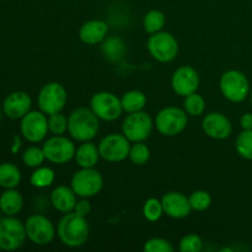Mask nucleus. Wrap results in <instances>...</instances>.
I'll return each instance as SVG.
<instances>
[{
  "instance_id": "nucleus-9",
  "label": "nucleus",
  "mask_w": 252,
  "mask_h": 252,
  "mask_svg": "<svg viewBox=\"0 0 252 252\" xmlns=\"http://www.w3.org/2000/svg\"><path fill=\"white\" fill-rule=\"evenodd\" d=\"M90 108L98 120L107 122L116 121L123 112L121 98L110 91H98L94 94L90 100Z\"/></svg>"
},
{
  "instance_id": "nucleus-2",
  "label": "nucleus",
  "mask_w": 252,
  "mask_h": 252,
  "mask_svg": "<svg viewBox=\"0 0 252 252\" xmlns=\"http://www.w3.org/2000/svg\"><path fill=\"white\" fill-rule=\"evenodd\" d=\"M100 129V120L88 107L74 110L68 117V132L78 142H91Z\"/></svg>"
},
{
  "instance_id": "nucleus-16",
  "label": "nucleus",
  "mask_w": 252,
  "mask_h": 252,
  "mask_svg": "<svg viewBox=\"0 0 252 252\" xmlns=\"http://www.w3.org/2000/svg\"><path fill=\"white\" fill-rule=\"evenodd\" d=\"M202 129L207 137L212 139L223 140L230 137L233 125L225 115L220 112H211L204 116L202 121Z\"/></svg>"
},
{
  "instance_id": "nucleus-30",
  "label": "nucleus",
  "mask_w": 252,
  "mask_h": 252,
  "mask_svg": "<svg viewBox=\"0 0 252 252\" xmlns=\"http://www.w3.org/2000/svg\"><path fill=\"white\" fill-rule=\"evenodd\" d=\"M162 214H164V208H162L161 199L149 198L145 201L143 206V216L147 220L155 223L161 218Z\"/></svg>"
},
{
  "instance_id": "nucleus-40",
  "label": "nucleus",
  "mask_w": 252,
  "mask_h": 252,
  "mask_svg": "<svg viewBox=\"0 0 252 252\" xmlns=\"http://www.w3.org/2000/svg\"><path fill=\"white\" fill-rule=\"evenodd\" d=\"M251 105H252V94H251Z\"/></svg>"
},
{
  "instance_id": "nucleus-32",
  "label": "nucleus",
  "mask_w": 252,
  "mask_h": 252,
  "mask_svg": "<svg viewBox=\"0 0 252 252\" xmlns=\"http://www.w3.org/2000/svg\"><path fill=\"white\" fill-rule=\"evenodd\" d=\"M46 160V155L42 148L38 147H30L22 154V161L26 166L32 167V169H36L39 167L43 161Z\"/></svg>"
},
{
  "instance_id": "nucleus-19",
  "label": "nucleus",
  "mask_w": 252,
  "mask_h": 252,
  "mask_svg": "<svg viewBox=\"0 0 252 252\" xmlns=\"http://www.w3.org/2000/svg\"><path fill=\"white\" fill-rule=\"evenodd\" d=\"M108 26L103 20H89L81 25L79 30V38L88 46H95L101 43L107 37Z\"/></svg>"
},
{
  "instance_id": "nucleus-22",
  "label": "nucleus",
  "mask_w": 252,
  "mask_h": 252,
  "mask_svg": "<svg viewBox=\"0 0 252 252\" xmlns=\"http://www.w3.org/2000/svg\"><path fill=\"white\" fill-rule=\"evenodd\" d=\"M76 164L80 167H95L100 160V152L91 142H84L75 152Z\"/></svg>"
},
{
  "instance_id": "nucleus-38",
  "label": "nucleus",
  "mask_w": 252,
  "mask_h": 252,
  "mask_svg": "<svg viewBox=\"0 0 252 252\" xmlns=\"http://www.w3.org/2000/svg\"><path fill=\"white\" fill-rule=\"evenodd\" d=\"M240 126L244 130L252 129V113H245L240 118Z\"/></svg>"
},
{
  "instance_id": "nucleus-33",
  "label": "nucleus",
  "mask_w": 252,
  "mask_h": 252,
  "mask_svg": "<svg viewBox=\"0 0 252 252\" xmlns=\"http://www.w3.org/2000/svg\"><path fill=\"white\" fill-rule=\"evenodd\" d=\"M130 161L134 165H144L147 164L148 160L150 159V149L145 144H143V142L134 143L133 145H130L129 155H128Z\"/></svg>"
},
{
  "instance_id": "nucleus-5",
  "label": "nucleus",
  "mask_w": 252,
  "mask_h": 252,
  "mask_svg": "<svg viewBox=\"0 0 252 252\" xmlns=\"http://www.w3.org/2000/svg\"><path fill=\"white\" fill-rule=\"evenodd\" d=\"M70 187L80 198H91L102 189L103 177L94 167H81L71 177Z\"/></svg>"
},
{
  "instance_id": "nucleus-39",
  "label": "nucleus",
  "mask_w": 252,
  "mask_h": 252,
  "mask_svg": "<svg viewBox=\"0 0 252 252\" xmlns=\"http://www.w3.org/2000/svg\"><path fill=\"white\" fill-rule=\"evenodd\" d=\"M0 122H1V110H0Z\"/></svg>"
},
{
  "instance_id": "nucleus-37",
  "label": "nucleus",
  "mask_w": 252,
  "mask_h": 252,
  "mask_svg": "<svg viewBox=\"0 0 252 252\" xmlns=\"http://www.w3.org/2000/svg\"><path fill=\"white\" fill-rule=\"evenodd\" d=\"M78 216L81 217H88L91 212V204L88 201V198H83L80 201H76L75 207H74V211Z\"/></svg>"
},
{
  "instance_id": "nucleus-18",
  "label": "nucleus",
  "mask_w": 252,
  "mask_h": 252,
  "mask_svg": "<svg viewBox=\"0 0 252 252\" xmlns=\"http://www.w3.org/2000/svg\"><path fill=\"white\" fill-rule=\"evenodd\" d=\"M32 100L25 91H14L6 96L2 103V111L6 117L19 120L31 111Z\"/></svg>"
},
{
  "instance_id": "nucleus-1",
  "label": "nucleus",
  "mask_w": 252,
  "mask_h": 252,
  "mask_svg": "<svg viewBox=\"0 0 252 252\" xmlns=\"http://www.w3.org/2000/svg\"><path fill=\"white\" fill-rule=\"evenodd\" d=\"M57 234L63 245L80 248L88 241L90 228L85 217L78 216L75 212H69L59 220Z\"/></svg>"
},
{
  "instance_id": "nucleus-13",
  "label": "nucleus",
  "mask_w": 252,
  "mask_h": 252,
  "mask_svg": "<svg viewBox=\"0 0 252 252\" xmlns=\"http://www.w3.org/2000/svg\"><path fill=\"white\" fill-rule=\"evenodd\" d=\"M44 155L48 161L53 164H65L75 157L76 148L70 139L64 135H53L44 142L43 147Z\"/></svg>"
},
{
  "instance_id": "nucleus-6",
  "label": "nucleus",
  "mask_w": 252,
  "mask_h": 252,
  "mask_svg": "<svg viewBox=\"0 0 252 252\" xmlns=\"http://www.w3.org/2000/svg\"><path fill=\"white\" fill-rule=\"evenodd\" d=\"M150 56L160 63H169L176 58L179 53V42L170 32L160 31L150 34L147 42Z\"/></svg>"
},
{
  "instance_id": "nucleus-17",
  "label": "nucleus",
  "mask_w": 252,
  "mask_h": 252,
  "mask_svg": "<svg viewBox=\"0 0 252 252\" xmlns=\"http://www.w3.org/2000/svg\"><path fill=\"white\" fill-rule=\"evenodd\" d=\"M161 203L164 213L172 219L186 218L192 211L189 197L181 192H167L162 196Z\"/></svg>"
},
{
  "instance_id": "nucleus-4",
  "label": "nucleus",
  "mask_w": 252,
  "mask_h": 252,
  "mask_svg": "<svg viewBox=\"0 0 252 252\" xmlns=\"http://www.w3.org/2000/svg\"><path fill=\"white\" fill-rule=\"evenodd\" d=\"M184 108L169 106L159 111L155 117V127L160 134L165 137H175L186 128L189 118Z\"/></svg>"
},
{
  "instance_id": "nucleus-28",
  "label": "nucleus",
  "mask_w": 252,
  "mask_h": 252,
  "mask_svg": "<svg viewBox=\"0 0 252 252\" xmlns=\"http://www.w3.org/2000/svg\"><path fill=\"white\" fill-rule=\"evenodd\" d=\"M184 110L186 111L187 115L192 116V117L203 115V112L206 111V100L197 93L191 94L185 97Z\"/></svg>"
},
{
  "instance_id": "nucleus-14",
  "label": "nucleus",
  "mask_w": 252,
  "mask_h": 252,
  "mask_svg": "<svg viewBox=\"0 0 252 252\" xmlns=\"http://www.w3.org/2000/svg\"><path fill=\"white\" fill-rule=\"evenodd\" d=\"M20 130L30 143L42 142L49 130L47 115L42 111H30L21 118Z\"/></svg>"
},
{
  "instance_id": "nucleus-8",
  "label": "nucleus",
  "mask_w": 252,
  "mask_h": 252,
  "mask_svg": "<svg viewBox=\"0 0 252 252\" xmlns=\"http://www.w3.org/2000/svg\"><path fill=\"white\" fill-rule=\"evenodd\" d=\"M66 100H68L66 90L62 84L57 81H52L42 86L37 98L39 111L48 116L62 112L65 107Z\"/></svg>"
},
{
  "instance_id": "nucleus-20",
  "label": "nucleus",
  "mask_w": 252,
  "mask_h": 252,
  "mask_svg": "<svg viewBox=\"0 0 252 252\" xmlns=\"http://www.w3.org/2000/svg\"><path fill=\"white\" fill-rule=\"evenodd\" d=\"M76 194L71 187L62 186L56 187L51 193V203L54 209L61 213H69L74 211L76 203Z\"/></svg>"
},
{
  "instance_id": "nucleus-15",
  "label": "nucleus",
  "mask_w": 252,
  "mask_h": 252,
  "mask_svg": "<svg viewBox=\"0 0 252 252\" xmlns=\"http://www.w3.org/2000/svg\"><path fill=\"white\" fill-rule=\"evenodd\" d=\"M199 86L198 71L189 65L177 68L171 76V88L181 97L196 93Z\"/></svg>"
},
{
  "instance_id": "nucleus-29",
  "label": "nucleus",
  "mask_w": 252,
  "mask_h": 252,
  "mask_svg": "<svg viewBox=\"0 0 252 252\" xmlns=\"http://www.w3.org/2000/svg\"><path fill=\"white\" fill-rule=\"evenodd\" d=\"M235 148L241 158L246 160H252V129L243 130L238 135Z\"/></svg>"
},
{
  "instance_id": "nucleus-24",
  "label": "nucleus",
  "mask_w": 252,
  "mask_h": 252,
  "mask_svg": "<svg viewBox=\"0 0 252 252\" xmlns=\"http://www.w3.org/2000/svg\"><path fill=\"white\" fill-rule=\"evenodd\" d=\"M121 103H122L123 111L127 113L139 112L147 105V96L143 91L129 90L123 94Z\"/></svg>"
},
{
  "instance_id": "nucleus-7",
  "label": "nucleus",
  "mask_w": 252,
  "mask_h": 252,
  "mask_svg": "<svg viewBox=\"0 0 252 252\" xmlns=\"http://www.w3.org/2000/svg\"><path fill=\"white\" fill-rule=\"evenodd\" d=\"M25 224L15 216L0 219V249L4 251L17 250L26 240Z\"/></svg>"
},
{
  "instance_id": "nucleus-36",
  "label": "nucleus",
  "mask_w": 252,
  "mask_h": 252,
  "mask_svg": "<svg viewBox=\"0 0 252 252\" xmlns=\"http://www.w3.org/2000/svg\"><path fill=\"white\" fill-rule=\"evenodd\" d=\"M143 250L145 252H172L174 246L166 239L152 238L144 244Z\"/></svg>"
},
{
  "instance_id": "nucleus-23",
  "label": "nucleus",
  "mask_w": 252,
  "mask_h": 252,
  "mask_svg": "<svg viewBox=\"0 0 252 252\" xmlns=\"http://www.w3.org/2000/svg\"><path fill=\"white\" fill-rule=\"evenodd\" d=\"M24 207L21 193L14 189H7L0 196V211L5 216H16Z\"/></svg>"
},
{
  "instance_id": "nucleus-12",
  "label": "nucleus",
  "mask_w": 252,
  "mask_h": 252,
  "mask_svg": "<svg viewBox=\"0 0 252 252\" xmlns=\"http://www.w3.org/2000/svg\"><path fill=\"white\" fill-rule=\"evenodd\" d=\"M26 235L34 245H48L56 236L53 223L42 214H33L25 221Z\"/></svg>"
},
{
  "instance_id": "nucleus-21",
  "label": "nucleus",
  "mask_w": 252,
  "mask_h": 252,
  "mask_svg": "<svg viewBox=\"0 0 252 252\" xmlns=\"http://www.w3.org/2000/svg\"><path fill=\"white\" fill-rule=\"evenodd\" d=\"M126 51V43L121 37L110 36L101 42V53L110 62H118L122 59Z\"/></svg>"
},
{
  "instance_id": "nucleus-35",
  "label": "nucleus",
  "mask_w": 252,
  "mask_h": 252,
  "mask_svg": "<svg viewBox=\"0 0 252 252\" xmlns=\"http://www.w3.org/2000/svg\"><path fill=\"white\" fill-rule=\"evenodd\" d=\"M203 249V240L197 234H189L180 240L179 250L181 252H199Z\"/></svg>"
},
{
  "instance_id": "nucleus-27",
  "label": "nucleus",
  "mask_w": 252,
  "mask_h": 252,
  "mask_svg": "<svg viewBox=\"0 0 252 252\" xmlns=\"http://www.w3.org/2000/svg\"><path fill=\"white\" fill-rule=\"evenodd\" d=\"M56 179V174H54L53 170L51 167L46 166H39L36 167L33 172L31 175V185L37 189H46V187L51 186L54 182Z\"/></svg>"
},
{
  "instance_id": "nucleus-31",
  "label": "nucleus",
  "mask_w": 252,
  "mask_h": 252,
  "mask_svg": "<svg viewBox=\"0 0 252 252\" xmlns=\"http://www.w3.org/2000/svg\"><path fill=\"white\" fill-rule=\"evenodd\" d=\"M189 199L192 211L196 212L207 211L212 204V196L209 194V192L204 191V189H197V191L192 192Z\"/></svg>"
},
{
  "instance_id": "nucleus-11",
  "label": "nucleus",
  "mask_w": 252,
  "mask_h": 252,
  "mask_svg": "<svg viewBox=\"0 0 252 252\" xmlns=\"http://www.w3.org/2000/svg\"><path fill=\"white\" fill-rule=\"evenodd\" d=\"M100 157L108 162H121L129 155L130 142L125 134L111 133L106 135L98 143Z\"/></svg>"
},
{
  "instance_id": "nucleus-34",
  "label": "nucleus",
  "mask_w": 252,
  "mask_h": 252,
  "mask_svg": "<svg viewBox=\"0 0 252 252\" xmlns=\"http://www.w3.org/2000/svg\"><path fill=\"white\" fill-rule=\"evenodd\" d=\"M48 129L53 135H63L68 130V118L62 112L49 115Z\"/></svg>"
},
{
  "instance_id": "nucleus-3",
  "label": "nucleus",
  "mask_w": 252,
  "mask_h": 252,
  "mask_svg": "<svg viewBox=\"0 0 252 252\" xmlns=\"http://www.w3.org/2000/svg\"><path fill=\"white\" fill-rule=\"evenodd\" d=\"M219 89L224 97L230 102H243L249 95L250 91V84L248 78L240 70L225 71L221 74L220 80H219Z\"/></svg>"
},
{
  "instance_id": "nucleus-25",
  "label": "nucleus",
  "mask_w": 252,
  "mask_h": 252,
  "mask_svg": "<svg viewBox=\"0 0 252 252\" xmlns=\"http://www.w3.org/2000/svg\"><path fill=\"white\" fill-rule=\"evenodd\" d=\"M21 182V171L11 162L0 164V187L15 189Z\"/></svg>"
},
{
  "instance_id": "nucleus-10",
  "label": "nucleus",
  "mask_w": 252,
  "mask_h": 252,
  "mask_svg": "<svg viewBox=\"0 0 252 252\" xmlns=\"http://www.w3.org/2000/svg\"><path fill=\"white\" fill-rule=\"evenodd\" d=\"M154 127L152 117L148 113L139 112L129 113L122 123V133L132 143L144 142L150 137Z\"/></svg>"
},
{
  "instance_id": "nucleus-26",
  "label": "nucleus",
  "mask_w": 252,
  "mask_h": 252,
  "mask_svg": "<svg viewBox=\"0 0 252 252\" xmlns=\"http://www.w3.org/2000/svg\"><path fill=\"white\" fill-rule=\"evenodd\" d=\"M165 24H166V17H165L164 12L160 10H150L143 19V27H144L145 32H148L149 34L161 31Z\"/></svg>"
}]
</instances>
